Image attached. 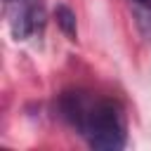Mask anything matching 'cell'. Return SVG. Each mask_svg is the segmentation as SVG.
<instances>
[{
  "instance_id": "obj_1",
  "label": "cell",
  "mask_w": 151,
  "mask_h": 151,
  "mask_svg": "<svg viewBox=\"0 0 151 151\" xmlns=\"http://www.w3.org/2000/svg\"><path fill=\"white\" fill-rule=\"evenodd\" d=\"M61 111L92 149L116 151L125 146V118L116 101L90 92H66Z\"/></svg>"
},
{
  "instance_id": "obj_2",
  "label": "cell",
  "mask_w": 151,
  "mask_h": 151,
  "mask_svg": "<svg viewBox=\"0 0 151 151\" xmlns=\"http://www.w3.org/2000/svg\"><path fill=\"white\" fill-rule=\"evenodd\" d=\"M45 24V9L40 0H17V9L12 14L9 28L17 40L31 38L35 31H40Z\"/></svg>"
},
{
  "instance_id": "obj_3",
  "label": "cell",
  "mask_w": 151,
  "mask_h": 151,
  "mask_svg": "<svg viewBox=\"0 0 151 151\" xmlns=\"http://www.w3.org/2000/svg\"><path fill=\"white\" fill-rule=\"evenodd\" d=\"M132 14H134V24L139 33L146 40H151V2H134Z\"/></svg>"
},
{
  "instance_id": "obj_4",
  "label": "cell",
  "mask_w": 151,
  "mask_h": 151,
  "mask_svg": "<svg viewBox=\"0 0 151 151\" xmlns=\"http://www.w3.org/2000/svg\"><path fill=\"white\" fill-rule=\"evenodd\" d=\"M54 17H57V24H59V28L66 33V38L68 40H76L78 38V28H76V14L66 7V5H59L57 9H54Z\"/></svg>"
},
{
  "instance_id": "obj_5",
  "label": "cell",
  "mask_w": 151,
  "mask_h": 151,
  "mask_svg": "<svg viewBox=\"0 0 151 151\" xmlns=\"http://www.w3.org/2000/svg\"><path fill=\"white\" fill-rule=\"evenodd\" d=\"M132 2H151V0H132Z\"/></svg>"
}]
</instances>
